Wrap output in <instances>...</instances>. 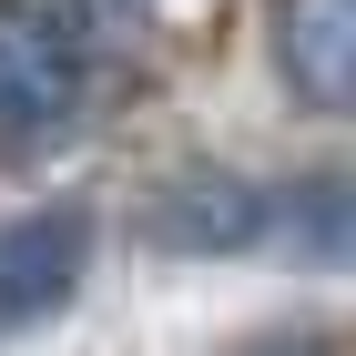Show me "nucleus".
Returning <instances> with one entry per match:
<instances>
[{
	"label": "nucleus",
	"mask_w": 356,
	"mask_h": 356,
	"mask_svg": "<svg viewBox=\"0 0 356 356\" xmlns=\"http://www.w3.org/2000/svg\"><path fill=\"white\" fill-rule=\"evenodd\" d=\"M92 254H102V214L51 193V204H21V214L0 224V336H31L51 326L61 305L82 296Z\"/></svg>",
	"instance_id": "f03ea898"
},
{
	"label": "nucleus",
	"mask_w": 356,
	"mask_h": 356,
	"mask_svg": "<svg viewBox=\"0 0 356 356\" xmlns=\"http://www.w3.org/2000/svg\"><path fill=\"white\" fill-rule=\"evenodd\" d=\"M92 122V51L51 0H0V153H61Z\"/></svg>",
	"instance_id": "f257e3e1"
},
{
	"label": "nucleus",
	"mask_w": 356,
	"mask_h": 356,
	"mask_svg": "<svg viewBox=\"0 0 356 356\" xmlns=\"http://www.w3.org/2000/svg\"><path fill=\"white\" fill-rule=\"evenodd\" d=\"M275 82L316 122L356 112V0H275Z\"/></svg>",
	"instance_id": "20e7f679"
},
{
	"label": "nucleus",
	"mask_w": 356,
	"mask_h": 356,
	"mask_svg": "<svg viewBox=\"0 0 356 356\" xmlns=\"http://www.w3.org/2000/svg\"><path fill=\"white\" fill-rule=\"evenodd\" d=\"M234 356H346L326 326H296V336H254V346H234Z\"/></svg>",
	"instance_id": "423d86ee"
},
{
	"label": "nucleus",
	"mask_w": 356,
	"mask_h": 356,
	"mask_svg": "<svg viewBox=\"0 0 356 356\" xmlns=\"http://www.w3.org/2000/svg\"><path fill=\"white\" fill-rule=\"evenodd\" d=\"M265 245L305 254V265H346V173H296V184L275 193V224H265Z\"/></svg>",
	"instance_id": "39448f33"
},
{
	"label": "nucleus",
	"mask_w": 356,
	"mask_h": 356,
	"mask_svg": "<svg viewBox=\"0 0 356 356\" xmlns=\"http://www.w3.org/2000/svg\"><path fill=\"white\" fill-rule=\"evenodd\" d=\"M265 224H275V184H245L224 163H184L143 193L133 234L153 254H245V245H265Z\"/></svg>",
	"instance_id": "7ed1b4c3"
}]
</instances>
